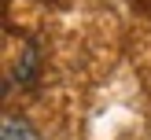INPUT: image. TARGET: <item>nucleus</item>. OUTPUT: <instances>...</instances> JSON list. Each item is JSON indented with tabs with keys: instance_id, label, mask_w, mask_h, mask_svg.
Returning <instances> with one entry per match:
<instances>
[{
	"instance_id": "f257e3e1",
	"label": "nucleus",
	"mask_w": 151,
	"mask_h": 140,
	"mask_svg": "<svg viewBox=\"0 0 151 140\" xmlns=\"http://www.w3.org/2000/svg\"><path fill=\"white\" fill-rule=\"evenodd\" d=\"M0 140H41V136H37V129L26 122V118L7 114V118H4V125H0Z\"/></svg>"
}]
</instances>
